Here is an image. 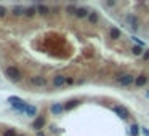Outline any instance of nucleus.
Instances as JSON below:
<instances>
[{"label": "nucleus", "instance_id": "1", "mask_svg": "<svg viewBox=\"0 0 149 136\" xmlns=\"http://www.w3.org/2000/svg\"><path fill=\"white\" fill-rule=\"evenodd\" d=\"M5 75L10 79V80H13V82H19L21 80V70L18 69L16 66H7L5 67Z\"/></svg>", "mask_w": 149, "mask_h": 136}, {"label": "nucleus", "instance_id": "2", "mask_svg": "<svg viewBox=\"0 0 149 136\" xmlns=\"http://www.w3.org/2000/svg\"><path fill=\"white\" fill-rule=\"evenodd\" d=\"M112 111L115 112V114L120 117L122 120H127L130 117V112H128V109L127 107H124V106H112Z\"/></svg>", "mask_w": 149, "mask_h": 136}, {"label": "nucleus", "instance_id": "3", "mask_svg": "<svg viewBox=\"0 0 149 136\" xmlns=\"http://www.w3.org/2000/svg\"><path fill=\"white\" fill-rule=\"evenodd\" d=\"M117 82H119V85H122V87H128V85L135 83V77H133L132 74H125V75L119 77Z\"/></svg>", "mask_w": 149, "mask_h": 136}, {"label": "nucleus", "instance_id": "4", "mask_svg": "<svg viewBox=\"0 0 149 136\" xmlns=\"http://www.w3.org/2000/svg\"><path fill=\"white\" fill-rule=\"evenodd\" d=\"M125 23L128 24V27H132L133 31H136V29L139 27V23H138V18L135 16V14H128V16L125 18Z\"/></svg>", "mask_w": 149, "mask_h": 136}, {"label": "nucleus", "instance_id": "5", "mask_svg": "<svg viewBox=\"0 0 149 136\" xmlns=\"http://www.w3.org/2000/svg\"><path fill=\"white\" fill-rule=\"evenodd\" d=\"M31 85H34V87H45L47 79L42 75H34V77H31Z\"/></svg>", "mask_w": 149, "mask_h": 136}, {"label": "nucleus", "instance_id": "6", "mask_svg": "<svg viewBox=\"0 0 149 136\" xmlns=\"http://www.w3.org/2000/svg\"><path fill=\"white\" fill-rule=\"evenodd\" d=\"M43 126H45V117H43V115H38L37 119L34 120V123H32V128L37 130V131H40Z\"/></svg>", "mask_w": 149, "mask_h": 136}, {"label": "nucleus", "instance_id": "7", "mask_svg": "<svg viewBox=\"0 0 149 136\" xmlns=\"http://www.w3.org/2000/svg\"><path fill=\"white\" fill-rule=\"evenodd\" d=\"M62 111H64V106L59 104V103H55V104L50 106V112H51V114H55V115H61Z\"/></svg>", "mask_w": 149, "mask_h": 136}, {"label": "nucleus", "instance_id": "8", "mask_svg": "<svg viewBox=\"0 0 149 136\" xmlns=\"http://www.w3.org/2000/svg\"><path fill=\"white\" fill-rule=\"evenodd\" d=\"M66 82H67V79L64 75H55L53 77V85H55V87H62Z\"/></svg>", "mask_w": 149, "mask_h": 136}, {"label": "nucleus", "instance_id": "9", "mask_svg": "<svg viewBox=\"0 0 149 136\" xmlns=\"http://www.w3.org/2000/svg\"><path fill=\"white\" fill-rule=\"evenodd\" d=\"M26 8L23 7V5H14L13 8H11V14L13 16H21V14H24Z\"/></svg>", "mask_w": 149, "mask_h": 136}, {"label": "nucleus", "instance_id": "10", "mask_svg": "<svg viewBox=\"0 0 149 136\" xmlns=\"http://www.w3.org/2000/svg\"><path fill=\"white\" fill-rule=\"evenodd\" d=\"M35 8H37V13H38V14H42V16H47V14L50 13V8L47 7V5L37 3V5H35Z\"/></svg>", "mask_w": 149, "mask_h": 136}, {"label": "nucleus", "instance_id": "11", "mask_svg": "<svg viewBox=\"0 0 149 136\" xmlns=\"http://www.w3.org/2000/svg\"><path fill=\"white\" fill-rule=\"evenodd\" d=\"M79 104H80V101H79V99H71V101H67L66 104H64V111H71V109L77 107Z\"/></svg>", "mask_w": 149, "mask_h": 136}, {"label": "nucleus", "instance_id": "12", "mask_svg": "<svg viewBox=\"0 0 149 136\" xmlns=\"http://www.w3.org/2000/svg\"><path fill=\"white\" fill-rule=\"evenodd\" d=\"M146 83H148V77L143 75V74L135 79V85H136V87H143V85H146Z\"/></svg>", "mask_w": 149, "mask_h": 136}, {"label": "nucleus", "instance_id": "13", "mask_svg": "<svg viewBox=\"0 0 149 136\" xmlns=\"http://www.w3.org/2000/svg\"><path fill=\"white\" fill-rule=\"evenodd\" d=\"M88 14H90V11H88L87 8H83V7L77 8V13H76L77 18H88Z\"/></svg>", "mask_w": 149, "mask_h": 136}, {"label": "nucleus", "instance_id": "14", "mask_svg": "<svg viewBox=\"0 0 149 136\" xmlns=\"http://www.w3.org/2000/svg\"><path fill=\"white\" fill-rule=\"evenodd\" d=\"M88 21H90L91 24H96V23L100 21V16H98L96 11H90V14H88Z\"/></svg>", "mask_w": 149, "mask_h": 136}, {"label": "nucleus", "instance_id": "15", "mask_svg": "<svg viewBox=\"0 0 149 136\" xmlns=\"http://www.w3.org/2000/svg\"><path fill=\"white\" fill-rule=\"evenodd\" d=\"M111 38H114V40H117V38H120V35H122V32H120V29H117V27H111Z\"/></svg>", "mask_w": 149, "mask_h": 136}, {"label": "nucleus", "instance_id": "16", "mask_svg": "<svg viewBox=\"0 0 149 136\" xmlns=\"http://www.w3.org/2000/svg\"><path fill=\"white\" fill-rule=\"evenodd\" d=\"M138 133H139L138 123H132V125H130V135H132V136H138Z\"/></svg>", "mask_w": 149, "mask_h": 136}, {"label": "nucleus", "instance_id": "17", "mask_svg": "<svg viewBox=\"0 0 149 136\" xmlns=\"http://www.w3.org/2000/svg\"><path fill=\"white\" fill-rule=\"evenodd\" d=\"M35 13H37V8H35V7H29V8H26V11H24V14H26V16H29V18L34 16Z\"/></svg>", "mask_w": 149, "mask_h": 136}, {"label": "nucleus", "instance_id": "18", "mask_svg": "<svg viewBox=\"0 0 149 136\" xmlns=\"http://www.w3.org/2000/svg\"><path fill=\"white\" fill-rule=\"evenodd\" d=\"M66 13L67 14H76L77 13V7H76V5H67V7H66Z\"/></svg>", "mask_w": 149, "mask_h": 136}, {"label": "nucleus", "instance_id": "19", "mask_svg": "<svg viewBox=\"0 0 149 136\" xmlns=\"http://www.w3.org/2000/svg\"><path fill=\"white\" fill-rule=\"evenodd\" d=\"M26 114H27V115H31V117H34V115L37 114V107H35V106H29V107H27V111H26Z\"/></svg>", "mask_w": 149, "mask_h": 136}, {"label": "nucleus", "instance_id": "20", "mask_svg": "<svg viewBox=\"0 0 149 136\" xmlns=\"http://www.w3.org/2000/svg\"><path fill=\"white\" fill-rule=\"evenodd\" d=\"M141 51H143L141 46H138V45H136V46H132V53H133L135 56H139V55H141Z\"/></svg>", "mask_w": 149, "mask_h": 136}, {"label": "nucleus", "instance_id": "21", "mask_svg": "<svg viewBox=\"0 0 149 136\" xmlns=\"http://www.w3.org/2000/svg\"><path fill=\"white\" fill-rule=\"evenodd\" d=\"M3 136H18V135H16V131H14L13 128H7L3 131Z\"/></svg>", "mask_w": 149, "mask_h": 136}, {"label": "nucleus", "instance_id": "22", "mask_svg": "<svg viewBox=\"0 0 149 136\" xmlns=\"http://www.w3.org/2000/svg\"><path fill=\"white\" fill-rule=\"evenodd\" d=\"M132 40H133V42H136V43H138V46H141V48H144V46H146V43L143 42V40H139L138 37H135V35L132 37Z\"/></svg>", "mask_w": 149, "mask_h": 136}, {"label": "nucleus", "instance_id": "23", "mask_svg": "<svg viewBox=\"0 0 149 136\" xmlns=\"http://www.w3.org/2000/svg\"><path fill=\"white\" fill-rule=\"evenodd\" d=\"M5 14H7V8H5V7H2V5H0V18H3Z\"/></svg>", "mask_w": 149, "mask_h": 136}, {"label": "nucleus", "instance_id": "24", "mask_svg": "<svg viewBox=\"0 0 149 136\" xmlns=\"http://www.w3.org/2000/svg\"><path fill=\"white\" fill-rule=\"evenodd\" d=\"M143 59H146V61L149 59V50H146V53L143 55Z\"/></svg>", "mask_w": 149, "mask_h": 136}, {"label": "nucleus", "instance_id": "25", "mask_svg": "<svg viewBox=\"0 0 149 136\" xmlns=\"http://www.w3.org/2000/svg\"><path fill=\"white\" fill-rule=\"evenodd\" d=\"M141 131H143V135H144V136H149V130L148 128H141Z\"/></svg>", "mask_w": 149, "mask_h": 136}, {"label": "nucleus", "instance_id": "26", "mask_svg": "<svg viewBox=\"0 0 149 136\" xmlns=\"http://www.w3.org/2000/svg\"><path fill=\"white\" fill-rule=\"evenodd\" d=\"M114 2H106V3H104V7H114Z\"/></svg>", "mask_w": 149, "mask_h": 136}, {"label": "nucleus", "instance_id": "27", "mask_svg": "<svg viewBox=\"0 0 149 136\" xmlns=\"http://www.w3.org/2000/svg\"><path fill=\"white\" fill-rule=\"evenodd\" d=\"M51 131H53V133H58V131H59V130H58V128H56V126H55V125H51Z\"/></svg>", "mask_w": 149, "mask_h": 136}, {"label": "nucleus", "instance_id": "28", "mask_svg": "<svg viewBox=\"0 0 149 136\" xmlns=\"http://www.w3.org/2000/svg\"><path fill=\"white\" fill-rule=\"evenodd\" d=\"M37 136H45V135H43L42 131H37Z\"/></svg>", "mask_w": 149, "mask_h": 136}, {"label": "nucleus", "instance_id": "29", "mask_svg": "<svg viewBox=\"0 0 149 136\" xmlns=\"http://www.w3.org/2000/svg\"><path fill=\"white\" fill-rule=\"evenodd\" d=\"M18 136H26V135H18Z\"/></svg>", "mask_w": 149, "mask_h": 136}]
</instances>
